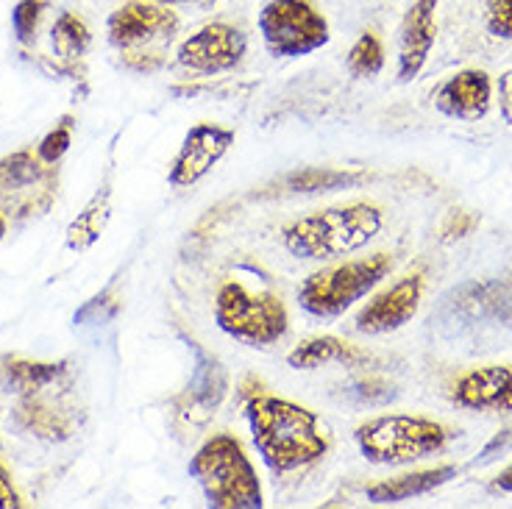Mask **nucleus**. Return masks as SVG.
Listing matches in <instances>:
<instances>
[{"instance_id": "7c9ffc66", "label": "nucleus", "mask_w": 512, "mask_h": 509, "mask_svg": "<svg viewBox=\"0 0 512 509\" xmlns=\"http://www.w3.org/2000/svg\"><path fill=\"white\" fill-rule=\"evenodd\" d=\"M159 3H195V0H159Z\"/></svg>"}, {"instance_id": "412c9836", "label": "nucleus", "mask_w": 512, "mask_h": 509, "mask_svg": "<svg viewBox=\"0 0 512 509\" xmlns=\"http://www.w3.org/2000/svg\"><path fill=\"white\" fill-rule=\"evenodd\" d=\"M62 373V365H39V362H12L9 365V382L20 387L23 393L39 390L51 384Z\"/></svg>"}, {"instance_id": "a878e982", "label": "nucleus", "mask_w": 512, "mask_h": 509, "mask_svg": "<svg viewBox=\"0 0 512 509\" xmlns=\"http://www.w3.org/2000/svg\"><path fill=\"white\" fill-rule=\"evenodd\" d=\"M0 176L9 181V184H14V181H28L37 176V170H34V165L28 162V153H17V156H12L9 162H3L0 165Z\"/></svg>"}, {"instance_id": "6e6552de", "label": "nucleus", "mask_w": 512, "mask_h": 509, "mask_svg": "<svg viewBox=\"0 0 512 509\" xmlns=\"http://www.w3.org/2000/svg\"><path fill=\"white\" fill-rule=\"evenodd\" d=\"M231 145H234V131H229V128L215 126V123L192 126L181 142L173 165H170V173H167L170 187L184 190V187L198 184L229 153Z\"/></svg>"}, {"instance_id": "2eb2a0df", "label": "nucleus", "mask_w": 512, "mask_h": 509, "mask_svg": "<svg viewBox=\"0 0 512 509\" xmlns=\"http://www.w3.org/2000/svg\"><path fill=\"white\" fill-rule=\"evenodd\" d=\"M454 476H457L454 465H437V468H429V471L404 473V476H396V479H384V482L371 484L368 487V501H373V504H401L407 498L432 493V490H437L440 484H446Z\"/></svg>"}, {"instance_id": "9b49d317", "label": "nucleus", "mask_w": 512, "mask_h": 509, "mask_svg": "<svg viewBox=\"0 0 512 509\" xmlns=\"http://www.w3.org/2000/svg\"><path fill=\"white\" fill-rule=\"evenodd\" d=\"M435 9L437 0H412L404 14L401 37H398V78L412 81L423 70V64L435 45Z\"/></svg>"}, {"instance_id": "f3484780", "label": "nucleus", "mask_w": 512, "mask_h": 509, "mask_svg": "<svg viewBox=\"0 0 512 509\" xmlns=\"http://www.w3.org/2000/svg\"><path fill=\"white\" fill-rule=\"evenodd\" d=\"M106 220H109V190L98 192L92 198V204L70 223V229H67V245L73 251H87L92 242L101 237Z\"/></svg>"}, {"instance_id": "423d86ee", "label": "nucleus", "mask_w": 512, "mask_h": 509, "mask_svg": "<svg viewBox=\"0 0 512 509\" xmlns=\"http://www.w3.org/2000/svg\"><path fill=\"white\" fill-rule=\"evenodd\" d=\"M220 331L245 345H273L290 329V315L279 295L251 293L240 281L223 284L215 301Z\"/></svg>"}, {"instance_id": "f257e3e1", "label": "nucleus", "mask_w": 512, "mask_h": 509, "mask_svg": "<svg viewBox=\"0 0 512 509\" xmlns=\"http://www.w3.org/2000/svg\"><path fill=\"white\" fill-rule=\"evenodd\" d=\"M245 418L259 457L273 473L307 468L329 451L318 415L295 401L268 393L254 395L245 404Z\"/></svg>"}, {"instance_id": "1a4fd4ad", "label": "nucleus", "mask_w": 512, "mask_h": 509, "mask_svg": "<svg viewBox=\"0 0 512 509\" xmlns=\"http://www.w3.org/2000/svg\"><path fill=\"white\" fill-rule=\"evenodd\" d=\"M243 56V31L226 26V23L204 26L192 37L184 39L179 48V64L190 67L195 73H226L243 62Z\"/></svg>"}, {"instance_id": "dca6fc26", "label": "nucleus", "mask_w": 512, "mask_h": 509, "mask_svg": "<svg viewBox=\"0 0 512 509\" xmlns=\"http://www.w3.org/2000/svg\"><path fill=\"white\" fill-rule=\"evenodd\" d=\"M365 359H368L365 351H359L357 345L346 343L340 337H315L293 348L287 362L295 370H315L323 365H359Z\"/></svg>"}, {"instance_id": "c756f323", "label": "nucleus", "mask_w": 512, "mask_h": 509, "mask_svg": "<svg viewBox=\"0 0 512 509\" xmlns=\"http://www.w3.org/2000/svg\"><path fill=\"white\" fill-rule=\"evenodd\" d=\"M3 234H6V220L0 215V240H3Z\"/></svg>"}, {"instance_id": "6ab92c4d", "label": "nucleus", "mask_w": 512, "mask_h": 509, "mask_svg": "<svg viewBox=\"0 0 512 509\" xmlns=\"http://www.w3.org/2000/svg\"><path fill=\"white\" fill-rule=\"evenodd\" d=\"M384 67V48L373 31H365L348 53V70L354 78H371Z\"/></svg>"}, {"instance_id": "0eeeda50", "label": "nucleus", "mask_w": 512, "mask_h": 509, "mask_svg": "<svg viewBox=\"0 0 512 509\" xmlns=\"http://www.w3.org/2000/svg\"><path fill=\"white\" fill-rule=\"evenodd\" d=\"M259 31L273 56H307L329 42V23L309 0H270Z\"/></svg>"}, {"instance_id": "bb28decb", "label": "nucleus", "mask_w": 512, "mask_h": 509, "mask_svg": "<svg viewBox=\"0 0 512 509\" xmlns=\"http://www.w3.org/2000/svg\"><path fill=\"white\" fill-rule=\"evenodd\" d=\"M476 226V217L468 215V212H454V215L448 217L446 223H443V240H454V237H465V234H471V229Z\"/></svg>"}, {"instance_id": "5701e85b", "label": "nucleus", "mask_w": 512, "mask_h": 509, "mask_svg": "<svg viewBox=\"0 0 512 509\" xmlns=\"http://www.w3.org/2000/svg\"><path fill=\"white\" fill-rule=\"evenodd\" d=\"M39 14H42V0H20L14 6L12 26L20 42H31L34 39V31L39 26Z\"/></svg>"}, {"instance_id": "c85d7f7f", "label": "nucleus", "mask_w": 512, "mask_h": 509, "mask_svg": "<svg viewBox=\"0 0 512 509\" xmlns=\"http://www.w3.org/2000/svg\"><path fill=\"white\" fill-rule=\"evenodd\" d=\"M493 487H496V490H501V493H512V465L510 468H504V471L496 476Z\"/></svg>"}, {"instance_id": "a211bd4d", "label": "nucleus", "mask_w": 512, "mask_h": 509, "mask_svg": "<svg viewBox=\"0 0 512 509\" xmlns=\"http://www.w3.org/2000/svg\"><path fill=\"white\" fill-rule=\"evenodd\" d=\"M365 179L362 173L351 170H332V167H309L301 173H293L287 179V187L295 192H329V190H346Z\"/></svg>"}, {"instance_id": "39448f33", "label": "nucleus", "mask_w": 512, "mask_h": 509, "mask_svg": "<svg viewBox=\"0 0 512 509\" xmlns=\"http://www.w3.org/2000/svg\"><path fill=\"white\" fill-rule=\"evenodd\" d=\"M390 268H393L390 256L373 254L318 270L298 287V304L312 318H340L346 309L357 304L359 298L371 293L373 287L390 273Z\"/></svg>"}, {"instance_id": "aec40b11", "label": "nucleus", "mask_w": 512, "mask_h": 509, "mask_svg": "<svg viewBox=\"0 0 512 509\" xmlns=\"http://www.w3.org/2000/svg\"><path fill=\"white\" fill-rule=\"evenodd\" d=\"M87 45H90L87 26L78 20L76 14L64 12L59 17V23L53 26V48H56V53L64 56V59H73V56H81L87 51Z\"/></svg>"}, {"instance_id": "b1692460", "label": "nucleus", "mask_w": 512, "mask_h": 509, "mask_svg": "<svg viewBox=\"0 0 512 509\" xmlns=\"http://www.w3.org/2000/svg\"><path fill=\"white\" fill-rule=\"evenodd\" d=\"M487 31L512 39V0H487Z\"/></svg>"}, {"instance_id": "9d476101", "label": "nucleus", "mask_w": 512, "mask_h": 509, "mask_svg": "<svg viewBox=\"0 0 512 509\" xmlns=\"http://www.w3.org/2000/svg\"><path fill=\"white\" fill-rule=\"evenodd\" d=\"M423 295V276L410 273L404 279H398L393 287H387L384 293L373 298L354 320V329L359 334H387V331L401 329L404 323H410L421 306Z\"/></svg>"}, {"instance_id": "393cba45", "label": "nucleus", "mask_w": 512, "mask_h": 509, "mask_svg": "<svg viewBox=\"0 0 512 509\" xmlns=\"http://www.w3.org/2000/svg\"><path fill=\"white\" fill-rule=\"evenodd\" d=\"M67 148H70V120H64L62 126L53 128L51 134L39 142L37 153L42 162H56V159H62Z\"/></svg>"}, {"instance_id": "f03ea898", "label": "nucleus", "mask_w": 512, "mask_h": 509, "mask_svg": "<svg viewBox=\"0 0 512 509\" xmlns=\"http://www.w3.org/2000/svg\"><path fill=\"white\" fill-rule=\"evenodd\" d=\"M382 231V212L373 204H346L301 217L282 231L284 248L298 259H337L365 248Z\"/></svg>"}, {"instance_id": "7ed1b4c3", "label": "nucleus", "mask_w": 512, "mask_h": 509, "mask_svg": "<svg viewBox=\"0 0 512 509\" xmlns=\"http://www.w3.org/2000/svg\"><path fill=\"white\" fill-rule=\"evenodd\" d=\"M190 476L204 490L209 507L259 509L265 504L254 462L234 434H212L190 459Z\"/></svg>"}, {"instance_id": "4468645a", "label": "nucleus", "mask_w": 512, "mask_h": 509, "mask_svg": "<svg viewBox=\"0 0 512 509\" xmlns=\"http://www.w3.org/2000/svg\"><path fill=\"white\" fill-rule=\"evenodd\" d=\"M435 106L454 120H479L490 109V76L485 70H462L435 95Z\"/></svg>"}, {"instance_id": "ddd939ff", "label": "nucleus", "mask_w": 512, "mask_h": 509, "mask_svg": "<svg viewBox=\"0 0 512 509\" xmlns=\"http://www.w3.org/2000/svg\"><path fill=\"white\" fill-rule=\"evenodd\" d=\"M454 404L465 409L512 412V368L487 365L468 370L454 384Z\"/></svg>"}, {"instance_id": "4be33fe9", "label": "nucleus", "mask_w": 512, "mask_h": 509, "mask_svg": "<svg viewBox=\"0 0 512 509\" xmlns=\"http://www.w3.org/2000/svg\"><path fill=\"white\" fill-rule=\"evenodd\" d=\"M23 420H26L28 429L37 432L39 437H51V440H56V437H64V434H67V426L59 420V415L51 412V409L39 407L34 401L23 407Z\"/></svg>"}, {"instance_id": "20e7f679", "label": "nucleus", "mask_w": 512, "mask_h": 509, "mask_svg": "<svg viewBox=\"0 0 512 509\" xmlns=\"http://www.w3.org/2000/svg\"><path fill=\"white\" fill-rule=\"evenodd\" d=\"M354 440L373 465H410L437 454L448 432L443 423L421 415H379L357 426Z\"/></svg>"}, {"instance_id": "f8f14e48", "label": "nucleus", "mask_w": 512, "mask_h": 509, "mask_svg": "<svg viewBox=\"0 0 512 509\" xmlns=\"http://www.w3.org/2000/svg\"><path fill=\"white\" fill-rule=\"evenodd\" d=\"M179 28V17L156 3H128L109 17V39L117 48H131L148 39L167 37Z\"/></svg>"}, {"instance_id": "cd10ccee", "label": "nucleus", "mask_w": 512, "mask_h": 509, "mask_svg": "<svg viewBox=\"0 0 512 509\" xmlns=\"http://www.w3.org/2000/svg\"><path fill=\"white\" fill-rule=\"evenodd\" d=\"M23 507V501L17 496V490H14L12 476L9 471L0 465V509H20Z\"/></svg>"}]
</instances>
